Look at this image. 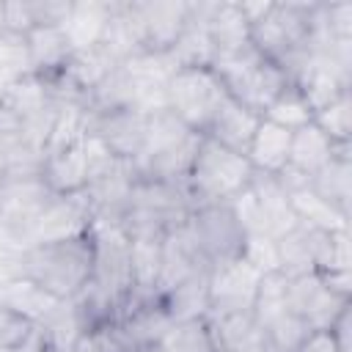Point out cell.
Here are the masks:
<instances>
[{"label": "cell", "instance_id": "cell-32", "mask_svg": "<svg viewBox=\"0 0 352 352\" xmlns=\"http://www.w3.org/2000/svg\"><path fill=\"white\" fill-rule=\"evenodd\" d=\"M261 118H267V121H272V124H278V126L294 132V129H302V126L314 124V107L308 104V99L302 96V91H300L294 82H289V85L272 99V104L264 110Z\"/></svg>", "mask_w": 352, "mask_h": 352}, {"label": "cell", "instance_id": "cell-22", "mask_svg": "<svg viewBox=\"0 0 352 352\" xmlns=\"http://www.w3.org/2000/svg\"><path fill=\"white\" fill-rule=\"evenodd\" d=\"M289 146H292V132L267 121V118H261L245 157H248V162L256 173L278 176L289 165Z\"/></svg>", "mask_w": 352, "mask_h": 352}, {"label": "cell", "instance_id": "cell-37", "mask_svg": "<svg viewBox=\"0 0 352 352\" xmlns=\"http://www.w3.org/2000/svg\"><path fill=\"white\" fill-rule=\"evenodd\" d=\"M319 22L333 41H352V3H319Z\"/></svg>", "mask_w": 352, "mask_h": 352}, {"label": "cell", "instance_id": "cell-45", "mask_svg": "<svg viewBox=\"0 0 352 352\" xmlns=\"http://www.w3.org/2000/svg\"><path fill=\"white\" fill-rule=\"evenodd\" d=\"M19 77H22V74L11 72L8 66H0V99L6 96V91H8V88H11V85H14L16 80H19Z\"/></svg>", "mask_w": 352, "mask_h": 352}, {"label": "cell", "instance_id": "cell-3", "mask_svg": "<svg viewBox=\"0 0 352 352\" xmlns=\"http://www.w3.org/2000/svg\"><path fill=\"white\" fill-rule=\"evenodd\" d=\"M253 179V168L245 154H236L209 138H201L198 154L184 179V190L192 206L228 204Z\"/></svg>", "mask_w": 352, "mask_h": 352}, {"label": "cell", "instance_id": "cell-12", "mask_svg": "<svg viewBox=\"0 0 352 352\" xmlns=\"http://www.w3.org/2000/svg\"><path fill=\"white\" fill-rule=\"evenodd\" d=\"M341 151H352V146H336L316 124L294 129L292 146H289V165L283 168V173H278V182L286 190L308 184V179Z\"/></svg>", "mask_w": 352, "mask_h": 352}, {"label": "cell", "instance_id": "cell-29", "mask_svg": "<svg viewBox=\"0 0 352 352\" xmlns=\"http://www.w3.org/2000/svg\"><path fill=\"white\" fill-rule=\"evenodd\" d=\"M314 245H316V228L297 226L289 234L275 239V253H278V272L283 278H297L316 272L314 261Z\"/></svg>", "mask_w": 352, "mask_h": 352}, {"label": "cell", "instance_id": "cell-28", "mask_svg": "<svg viewBox=\"0 0 352 352\" xmlns=\"http://www.w3.org/2000/svg\"><path fill=\"white\" fill-rule=\"evenodd\" d=\"M129 270L132 297H157L162 272V239H129Z\"/></svg>", "mask_w": 352, "mask_h": 352}, {"label": "cell", "instance_id": "cell-42", "mask_svg": "<svg viewBox=\"0 0 352 352\" xmlns=\"http://www.w3.org/2000/svg\"><path fill=\"white\" fill-rule=\"evenodd\" d=\"M28 6H30L33 28H44V25L60 28L69 16L72 0H28Z\"/></svg>", "mask_w": 352, "mask_h": 352}, {"label": "cell", "instance_id": "cell-8", "mask_svg": "<svg viewBox=\"0 0 352 352\" xmlns=\"http://www.w3.org/2000/svg\"><path fill=\"white\" fill-rule=\"evenodd\" d=\"M261 272L242 256L209 267V316L253 311Z\"/></svg>", "mask_w": 352, "mask_h": 352}, {"label": "cell", "instance_id": "cell-6", "mask_svg": "<svg viewBox=\"0 0 352 352\" xmlns=\"http://www.w3.org/2000/svg\"><path fill=\"white\" fill-rule=\"evenodd\" d=\"M187 231L209 267L242 256L245 231L239 228L228 204L192 206V212L187 217Z\"/></svg>", "mask_w": 352, "mask_h": 352}, {"label": "cell", "instance_id": "cell-39", "mask_svg": "<svg viewBox=\"0 0 352 352\" xmlns=\"http://www.w3.org/2000/svg\"><path fill=\"white\" fill-rule=\"evenodd\" d=\"M36 333V324L16 316L8 308H0V349H22Z\"/></svg>", "mask_w": 352, "mask_h": 352}, {"label": "cell", "instance_id": "cell-9", "mask_svg": "<svg viewBox=\"0 0 352 352\" xmlns=\"http://www.w3.org/2000/svg\"><path fill=\"white\" fill-rule=\"evenodd\" d=\"M94 223V209L85 198V192L74 195H52L47 206L38 212V217L30 226V248L44 242H63L88 234Z\"/></svg>", "mask_w": 352, "mask_h": 352}, {"label": "cell", "instance_id": "cell-40", "mask_svg": "<svg viewBox=\"0 0 352 352\" xmlns=\"http://www.w3.org/2000/svg\"><path fill=\"white\" fill-rule=\"evenodd\" d=\"M33 30V16L28 0H0V33L28 36Z\"/></svg>", "mask_w": 352, "mask_h": 352}, {"label": "cell", "instance_id": "cell-17", "mask_svg": "<svg viewBox=\"0 0 352 352\" xmlns=\"http://www.w3.org/2000/svg\"><path fill=\"white\" fill-rule=\"evenodd\" d=\"M258 124H261V116H256L253 110H248L242 102H236L228 94L226 102L220 104V110L214 113V118L209 121L204 138H209V140H214V143H220L236 154H245Z\"/></svg>", "mask_w": 352, "mask_h": 352}, {"label": "cell", "instance_id": "cell-14", "mask_svg": "<svg viewBox=\"0 0 352 352\" xmlns=\"http://www.w3.org/2000/svg\"><path fill=\"white\" fill-rule=\"evenodd\" d=\"M146 121H148L146 113H140L138 107H126V110L91 116L88 132L96 135L116 157L135 160L146 140Z\"/></svg>", "mask_w": 352, "mask_h": 352}, {"label": "cell", "instance_id": "cell-25", "mask_svg": "<svg viewBox=\"0 0 352 352\" xmlns=\"http://www.w3.org/2000/svg\"><path fill=\"white\" fill-rule=\"evenodd\" d=\"M308 187L336 209L352 214V151H341L322 165L308 179Z\"/></svg>", "mask_w": 352, "mask_h": 352}, {"label": "cell", "instance_id": "cell-19", "mask_svg": "<svg viewBox=\"0 0 352 352\" xmlns=\"http://www.w3.org/2000/svg\"><path fill=\"white\" fill-rule=\"evenodd\" d=\"M250 190H253L256 204L261 209L267 236L278 239V236H283V234H289L292 228L300 226L297 214L292 209V201H289V190L278 182V176H267V173H256L253 170Z\"/></svg>", "mask_w": 352, "mask_h": 352}, {"label": "cell", "instance_id": "cell-11", "mask_svg": "<svg viewBox=\"0 0 352 352\" xmlns=\"http://www.w3.org/2000/svg\"><path fill=\"white\" fill-rule=\"evenodd\" d=\"M113 324L126 352H151L162 341L173 319L162 308L160 297H129L118 308V316Z\"/></svg>", "mask_w": 352, "mask_h": 352}, {"label": "cell", "instance_id": "cell-47", "mask_svg": "<svg viewBox=\"0 0 352 352\" xmlns=\"http://www.w3.org/2000/svg\"><path fill=\"white\" fill-rule=\"evenodd\" d=\"M3 204H6V176L0 173V212H3Z\"/></svg>", "mask_w": 352, "mask_h": 352}, {"label": "cell", "instance_id": "cell-41", "mask_svg": "<svg viewBox=\"0 0 352 352\" xmlns=\"http://www.w3.org/2000/svg\"><path fill=\"white\" fill-rule=\"evenodd\" d=\"M0 66H8V69L16 72V74H30V60H28L25 36L0 33Z\"/></svg>", "mask_w": 352, "mask_h": 352}, {"label": "cell", "instance_id": "cell-15", "mask_svg": "<svg viewBox=\"0 0 352 352\" xmlns=\"http://www.w3.org/2000/svg\"><path fill=\"white\" fill-rule=\"evenodd\" d=\"M212 6H214V0H198V3L190 0V19H187L184 30L179 33L176 44L168 50L179 69H212L214 44H212V36L206 28Z\"/></svg>", "mask_w": 352, "mask_h": 352}, {"label": "cell", "instance_id": "cell-5", "mask_svg": "<svg viewBox=\"0 0 352 352\" xmlns=\"http://www.w3.org/2000/svg\"><path fill=\"white\" fill-rule=\"evenodd\" d=\"M226 96V85L212 69H176L165 91V107L184 126L204 135Z\"/></svg>", "mask_w": 352, "mask_h": 352}, {"label": "cell", "instance_id": "cell-1", "mask_svg": "<svg viewBox=\"0 0 352 352\" xmlns=\"http://www.w3.org/2000/svg\"><path fill=\"white\" fill-rule=\"evenodd\" d=\"M316 0H272L270 11L250 25V44L261 58L278 63L289 80L305 66L311 55V33H314Z\"/></svg>", "mask_w": 352, "mask_h": 352}, {"label": "cell", "instance_id": "cell-49", "mask_svg": "<svg viewBox=\"0 0 352 352\" xmlns=\"http://www.w3.org/2000/svg\"><path fill=\"white\" fill-rule=\"evenodd\" d=\"M0 107H3V102H0Z\"/></svg>", "mask_w": 352, "mask_h": 352}, {"label": "cell", "instance_id": "cell-10", "mask_svg": "<svg viewBox=\"0 0 352 352\" xmlns=\"http://www.w3.org/2000/svg\"><path fill=\"white\" fill-rule=\"evenodd\" d=\"M286 300H289V311L300 316L311 330H327L338 319V314L352 305V300L336 294L319 272L289 278Z\"/></svg>", "mask_w": 352, "mask_h": 352}, {"label": "cell", "instance_id": "cell-21", "mask_svg": "<svg viewBox=\"0 0 352 352\" xmlns=\"http://www.w3.org/2000/svg\"><path fill=\"white\" fill-rule=\"evenodd\" d=\"M25 47H28V60H30V74H38L44 80L58 77L69 58H72V44L66 38V33L55 25H44V28H33L25 36Z\"/></svg>", "mask_w": 352, "mask_h": 352}, {"label": "cell", "instance_id": "cell-27", "mask_svg": "<svg viewBox=\"0 0 352 352\" xmlns=\"http://www.w3.org/2000/svg\"><path fill=\"white\" fill-rule=\"evenodd\" d=\"M289 201H292V209H294L300 226H308V228H316V231H344V228H349L352 214L327 204L308 184H300V187L289 190Z\"/></svg>", "mask_w": 352, "mask_h": 352}, {"label": "cell", "instance_id": "cell-35", "mask_svg": "<svg viewBox=\"0 0 352 352\" xmlns=\"http://www.w3.org/2000/svg\"><path fill=\"white\" fill-rule=\"evenodd\" d=\"M286 286H289V278H283L280 272L261 275V283H258V292H256V300H253V316H256L261 330L270 322H275L280 314L289 311Z\"/></svg>", "mask_w": 352, "mask_h": 352}, {"label": "cell", "instance_id": "cell-43", "mask_svg": "<svg viewBox=\"0 0 352 352\" xmlns=\"http://www.w3.org/2000/svg\"><path fill=\"white\" fill-rule=\"evenodd\" d=\"M297 352H341V346L330 330H311L308 338L297 346Z\"/></svg>", "mask_w": 352, "mask_h": 352}, {"label": "cell", "instance_id": "cell-48", "mask_svg": "<svg viewBox=\"0 0 352 352\" xmlns=\"http://www.w3.org/2000/svg\"><path fill=\"white\" fill-rule=\"evenodd\" d=\"M0 352H19V349H0Z\"/></svg>", "mask_w": 352, "mask_h": 352}, {"label": "cell", "instance_id": "cell-30", "mask_svg": "<svg viewBox=\"0 0 352 352\" xmlns=\"http://www.w3.org/2000/svg\"><path fill=\"white\" fill-rule=\"evenodd\" d=\"M85 107L91 116H102V113H113V110H126L135 107V82L126 72V66H116L88 96H85Z\"/></svg>", "mask_w": 352, "mask_h": 352}, {"label": "cell", "instance_id": "cell-38", "mask_svg": "<svg viewBox=\"0 0 352 352\" xmlns=\"http://www.w3.org/2000/svg\"><path fill=\"white\" fill-rule=\"evenodd\" d=\"M242 258L253 264L261 275L278 272V253H275V239L267 234H248L242 245Z\"/></svg>", "mask_w": 352, "mask_h": 352}, {"label": "cell", "instance_id": "cell-13", "mask_svg": "<svg viewBox=\"0 0 352 352\" xmlns=\"http://www.w3.org/2000/svg\"><path fill=\"white\" fill-rule=\"evenodd\" d=\"M138 182L135 165L132 160L116 157L113 162H107L102 170H96L88 184H85V198L94 209V217H104V220H118L129 206L132 198V187Z\"/></svg>", "mask_w": 352, "mask_h": 352}, {"label": "cell", "instance_id": "cell-31", "mask_svg": "<svg viewBox=\"0 0 352 352\" xmlns=\"http://www.w3.org/2000/svg\"><path fill=\"white\" fill-rule=\"evenodd\" d=\"M151 352H217L206 319L173 322Z\"/></svg>", "mask_w": 352, "mask_h": 352}, {"label": "cell", "instance_id": "cell-33", "mask_svg": "<svg viewBox=\"0 0 352 352\" xmlns=\"http://www.w3.org/2000/svg\"><path fill=\"white\" fill-rule=\"evenodd\" d=\"M314 261H316V272H319V275L352 272L349 228H344V231H316Z\"/></svg>", "mask_w": 352, "mask_h": 352}, {"label": "cell", "instance_id": "cell-24", "mask_svg": "<svg viewBox=\"0 0 352 352\" xmlns=\"http://www.w3.org/2000/svg\"><path fill=\"white\" fill-rule=\"evenodd\" d=\"M162 308L173 322H187V319H206L209 316V270L190 275L179 286L157 294Z\"/></svg>", "mask_w": 352, "mask_h": 352}, {"label": "cell", "instance_id": "cell-2", "mask_svg": "<svg viewBox=\"0 0 352 352\" xmlns=\"http://www.w3.org/2000/svg\"><path fill=\"white\" fill-rule=\"evenodd\" d=\"M94 267L91 236L33 245L22 253V275L41 283L58 300H72L88 280Z\"/></svg>", "mask_w": 352, "mask_h": 352}, {"label": "cell", "instance_id": "cell-44", "mask_svg": "<svg viewBox=\"0 0 352 352\" xmlns=\"http://www.w3.org/2000/svg\"><path fill=\"white\" fill-rule=\"evenodd\" d=\"M327 330H330V333H333V338L338 341L341 352H352V305H349V308H344V311L338 314V319H336Z\"/></svg>", "mask_w": 352, "mask_h": 352}, {"label": "cell", "instance_id": "cell-16", "mask_svg": "<svg viewBox=\"0 0 352 352\" xmlns=\"http://www.w3.org/2000/svg\"><path fill=\"white\" fill-rule=\"evenodd\" d=\"M38 176H41V182L47 184V190L52 195L82 192L85 184H88V160H85L82 143L47 151L44 160H41Z\"/></svg>", "mask_w": 352, "mask_h": 352}, {"label": "cell", "instance_id": "cell-34", "mask_svg": "<svg viewBox=\"0 0 352 352\" xmlns=\"http://www.w3.org/2000/svg\"><path fill=\"white\" fill-rule=\"evenodd\" d=\"M314 124L336 146H352V91H344L330 104L319 107L314 113Z\"/></svg>", "mask_w": 352, "mask_h": 352}, {"label": "cell", "instance_id": "cell-20", "mask_svg": "<svg viewBox=\"0 0 352 352\" xmlns=\"http://www.w3.org/2000/svg\"><path fill=\"white\" fill-rule=\"evenodd\" d=\"M110 8H113V0H72L69 16L60 25V30L66 33L74 52L102 44L110 22Z\"/></svg>", "mask_w": 352, "mask_h": 352}, {"label": "cell", "instance_id": "cell-18", "mask_svg": "<svg viewBox=\"0 0 352 352\" xmlns=\"http://www.w3.org/2000/svg\"><path fill=\"white\" fill-rule=\"evenodd\" d=\"M63 300H58L55 294H50L41 283H36L28 275H14L0 280V308L14 311L16 316L38 324L44 322Z\"/></svg>", "mask_w": 352, "mask_h": 352}, {"label": "cell", "instance_id": "cell-4", "mask_svg": "<svg viewBox=\"0 0 352 352\" xmlns=\"http://www.w3.org/2000/svg\"><path fill=\"white\" fill-rule=\"evenodd\" d=\"M94 267L91 283L99 286L118 308L132 297V270H129V236L118 220L94 217L91 228Z\"/></svg>", "mask_w": 352, "mask_h": 352}, {"label": "cell", "instance_id": "cell-7", "mask_svg": "<svg viewBox=\"0 0 352 352\" xmlns=\"http://www.w3.org/2000/svg\"><path fill=\"white\" fill-rule=\"evenodd\" d=\"M140 52H168L190 19V0H126Z\"/></svg>", "mask_w": 352, "mask_h": 352}, {"label": "cell", "instance_id": "cell-23", "mask_svg": "<svg viewBox=\"0 0 352 352\" xmlns=\"http://www.w3.org/2000/svg\"><path fill=\"white\" fill-rule=\"evenodd\" d=\"M206 28H209V36L214 44V58L236 52V50L250 44V25L242 16L236 0H214L209 19H206Z\"/></svg>", "mask_w": 352, "mask_h": 352}, {"label": "cell", "instance_id": "cell-46", "mask_svg": "<svg viewBox=\"0 0 352 352\" xmlns=\"http://www.w3.org/2000/svg\"><path fill=\"white\" fill-rule=\"evenodd\" d=\"M19 352H47V349H44V344H41V338H38V336L33 333V338H30V341H28V344H25V346H22Z\"/></svg>", "mask_w": 352, "mask_h": 352}, {"label": "cell", "instance_id": "cell-36", "mask_svg": "<svg viewBox=\"0 0 352 352\" xmlns=\"http://www.w3.org/2000/svg\"><path fill=\"white\" fill-rule=\"evenodd\" d=\"M308 333H311V327L292 311L280 314L275 322H270L264 327V338L275 352H297V346L308 338Z\"/></svg>", "mask_w": 352, "mask_h": 352}, {"label": "cell", "instance_id": "cell-26", "mask_svg": "<svg viewBox=\"0 0 352 352\" xmlns=\"http://www.w3.org/2000/svg\"><path fill=\"white\" fill-rule=\"evenodd\" d=\"M0 102H3V107H6L19 124L28 121V118L41 116V113H47L50 107L58 104V99H55L50 82H47L44 77H38V74H22V77L6 91V96H3Z\"/></svg>", "mask_w": 352, "mask_h": 352}]
</instances>
